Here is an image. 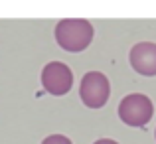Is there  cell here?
I'll use <instances>...</instances> for the list:
<instances>
[{
  "instance_id": "cell-1",
  "label": "cell",
  "mask_w": 156,
  "mask_h": 144,
  "mask_svg": "<svg viewBox=\"0 0 156 144\" xmlns=\"http://www.w3.org/2000/svg\"><path fill=\"white\" fill-rule=\"evenodd\" d=\"M93 26L89 20H61L55 26V40L61 49L69 53H77L87 49L93 42Z\"/></svg>"
},
{
  "instance_id": "cell-2",
  "label": "cell",
  "mask_w": 156,
  "mask_h": 144,
  "mask_svg": "<svg viewBox=\"0 0 156 144\" xmlns=\"http://www.w3.org/2000/svg\"><path fill=\"white\" fill-rule=\"evenodd\" d=\"M154 114V107L146 95L133 93L126 95L119 105V117L129 126H146Z\"/></svg>"
},
{
  "instance_id": "cell-3",
  "label": "cell",
  "mask_w": 156,
  "mask_h": 144,
  "mask_svg": "<svg viewBox=\"0 0 156 144\" xmlns=\"http://www.w3.org/2000/svg\"><path fill=\"white\" fill-rule=\"evenodd\" d=\"M111 85L101 71H89L83 75L79 85V97L89 109H101L109 101Z\"/></svg>"
},
{
  "instance_id": "cell-4",
  "label": "cell",
  "mask_w": 156,
  "mask_h": 144,
  "mask_svg": "<svg viewBox=\"0 0 156 144\" xmlns=\"http://www.w3.org/2000/svg\"><path fill=\"white\" fill-rule=\"evenodd\" d=\"M42 85L50 95L61 97L73 87V73L61 61H51L42 71Z\"/></svg>"
},
{
  "instance_id": "cell-5",
  "label": "cell",
  "mask_w": 156,
  "mask_h": 144,
  "mask_svg": "<svg viewBox=\"0 0 156 144\" xmlns=\"http://www.w3.org/2000/svg\"><path fill=\"white\" fill-rule=\"evenodd\" d=\"M130 65L134 67V71L146 77L156 75V44L152 42H140L136 44L129 53Z\"/></svg>"
},
{
  "instance_id": "cell-6",
  "label": "cell",
  "mask_w": 156,
  "mask_h": 144,
  "mask_svg": "<svg viewBox=\"0 0 156 144\" xmlns=\"http://www.w3.org/2000/svg\"><path fill=\"white\" fill-rule=\"evenodd\" d=\"M42 144H73V142L69 140L67 136H63V134H51V136H48Z\"/></svg>"
},
{
  "instance_id": "cell-7",
  "label": "cell",
  "mask_w": 156,
  "mask_h": 144,
  "mask_svg": "<svg viewBox=\"0 0 156 144\" xmlns=\"http://www.w3.org/2000/svg\"><path fill=\"white\" fill-rule=\"evenodd\" d=\"M93 144H119V142L109 140V138H101V140H97V142H93Z\"/></svg>"
},
{
  "instance_id": "cell-8",
  "label": "cell",
  "mask_w": 156,
  "mask_h": 144,
  "mask_svg": "<svg viewBox=\"0 0 156 144\" xmlns=\"http://www.w3.org/2000/svg\"><path fill=\"white\" fill-rule=\"evenodd\" d=\"M154 134H156V132H154Z\"/></svg>"
}]
</instances>
